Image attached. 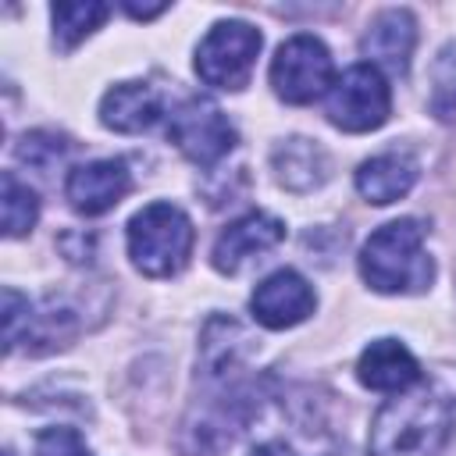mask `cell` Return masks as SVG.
I'll return each instance as SVG.
<instances>
[{
    "instance_id": "cell-3",
    "label": "cell",
    "mask_w": 456,
    "mask_h": 456,
    "mask_svg": "<svg viewBox=\"0 0 456 456\" xmlns=\"http://www.w3.org/2000/svg\"><path fill=\"white\" fill-rule=\"evenodd\" d=\"M128 256L132 267L146 278H171L189 264L192 253V221L175 203H150L128 221Z\"/></svg>"
},
{
    "instance_id": "cell-6",
    "label": "cell",
    "mask_w": 456,
    "mask_h": 456,
    "mask_svg": "<svg viewBox=\"0 0 456 456\" xmlns=\"http://www.w3.org/2000/svg\"><path fill=\"white\" fill-rule=\"evenodd\" d=\"M271 86L285 103H314L331 89V53L317 36H292L271 61Z\"/></svg>"
},
{
    "instance_id": "cell-16",
    "label": "cell",
    "mask_w": 456,
    "mask_h": 456,
    "mask_svg": "<svg viewBox=\"0 0 456 456\" xmlns=\"http://www.w3.org/2000/svg\"><path fill=\"white\" fill-rule=\"evenodd\" d=\"M110 14L107 4L100 0H68V4H53L50 7V21H53V43L57 50H75L86 36H93L103 18Z\"/></svg>"
},
{
    "instance_id": "cell-1",
    "label": "cell",
    "mask_w": 456,
    "mask_h": 456,
    "mask_svg": "<svg viewBox=\"0 0 456 456\" xmlns=\"http://www.w3.org/2000/svg\"><path fill=\"white\" fill-rule=\"evenodd\" d=\"M452 438V406L442 392L417 385L388 399L370 424L367 456H442Z\"/></svg>"
},
{
    "instance_id": "cell-7",
    "label": "cell",
    "mask_w": 456,
    "mask_h": 456,
    "mask_svg": "<svg viewBox=\"0 0 456 456\" xmlns=\"http://www.w3.org/2000/svg\"><path fill=\"white\" fill-rule=\"evenodd\" d=\"M167 135L178 146V153L189 157L200 167H214L221 157L232 153V146L239 139L232 121L224 118V110L214 100H207V96H189L171 114Z\"/></svg>"
},
{
    "instance_id": "cell-13",
    "label": "cell",
    "mask_w": 456,
    "mask_h": 456,
    "mask_svg": "<svg viewBox=\"0 0 456 456\" xmlns=\"http://www.w3.org/2000/svg\"><path fill=\"white\" fill-rule=\"evenodd\" d=\"M164 114V100L150 82H118L100 100V121L114 132H146Z\"/></svg>"
},
{
    "instance_id": "cell-17",
    "label": "cell",
    "mask_w": 456,
    "mask_h": 456,
    "mask_svg": "<svg viewBox=\"0 0 456 456\" xmlns=\"http://www.w3.org/2000/svg\"><path fill=\"white\" fill-rule=\"evenodd\" d=\"M0 210H4V235L7 239L28 235L36 217H39V196L14 171H4V178H0Z\"/></svg>"
},
{
    "instance_id": "cell-2",
    "label": "cell",
    "mask_w": 456,
    "mask_h": 456,
    "mask_svg": "<svg viewBox=\"0 0 456 456\" xmlns=\"http://www.w3.org/2000/svg\"><path fill=\"white\" fill-rule=\"evenodd\" d=\"M424 221L399 217L381 224L360 249V274L374 292H424L435 281V264L424 253Z\"/></svg>"
},
{
    "instance_id": "cell-11",
    "label": "cell",
    "mask_w": 456,
    "mask_h": 456,
    "mask_svg": "<svg viewBox=\"0 0 456 456\" xmlns=\"http://www.w3.org/2000/svg\"><path fill=\"white\" fill-rule=\"evenodd\" d=\"M413 46H417V21L403 7H388V11L374 14L363 39H360V50H363L367 64L378 68V71L385 68L392 75H406Z\"/></svg>"
},
{
    "instance_id": "cell-5",
    "label": "cell",
    "mask_w": 456,
    "mask_h": 456,
    "mask_svg": "<svg viewBox=\"0 0 456 456\" xmlns=\"http://www.w3.org/2000/svg\"><path fill=\"white\" fill-rule=\"evenodd\" d=\"M388 110H392L388 82L370 64L346 68L331 82L328 103H324L328 121L335 128H342V132H370V128H381L388 121Z\"/></svg>"
},
{
    "instance_id": "cell-19",
    "label": "cell",
    "mask_w": 456,
    "mask_h": 456,
    "mask_svg": "<svg viewBox=\"0 0 456 456\" xmlns=\"http://www.w3.org/2000/svg\"><path fill=\"white\" fill-rule=\"evenodd\" d=\"M431 107H435L438 118H456V50L452 46L438 61V78H435Z\"/></svg>"
},
{
    "instance_id": "cell-14",
    "label": "cell",
    "mask_w": 456,
    "mask_h": 456,
    "mask_svg": "<svg viewBox=\"0 0 456 456\" xmlns=\"http://www.w3.org/2000/svg\"><path fill=\"white\" fill-rule=\"evenodd\" d=\"M413 182H417V160L399 150L378 153L356 167V192L374 207L395 203L413 189Z\"/></svg>"
},
{
    "instance_id": "cell-20",
    "label": "cell",
    "mask_w": 456,
    "mask_h": 456,
    "mask_svg": "<svg viewBox=\"0 0 456 456\" xmlns=\"http://www.w3.org/2000/svg\"><path fill=\"white\" fill-rule=\"evenodd\" d=\"M36 456H89V445L75 428H46L36 438Z\"/></svg>"
},
{
    "instance_id": "cell-4",
    "label": "cell",
    "mask_w": 456,
    "mask_h": 456,
    "mask_svg": "<svg viewBox=\"0 0 456 456\" xmlns=\"http://www.w3.org/2000/svg\"><path fill=\"white\" fill-rule=\"evenodd\" d=\"M260 46H264V36L249 21H239V18L217 21L196 46V75L214 89L239 93L242 86H249Z\"/></svg>"
},
{
    "instance_id": "cell-9",
    "label": "cell",
    "mask_w": 456,
    "mask_h": 456,
    "mask_svg": "<svg viewBox=\"0 0 456 456\" xmlns=\"http://www.w3.org/2000/svg\"><path fill=\"white\" fill-rule=\"evenodd\" d=\"M132 189V171L125 160H89V164H78L68 182H64V196L71 203V210L86 214V217H96V214H107L110 207H118Z\"/></svg>"
},
{
    "instance_id": "cell-18",
    "label": "cell",
    "mask_w": 456,
    "mask_h": 456,
    "mask_svg": "<svg viewBox=\"0 0 456 456\" xmlns=\"http://www.w3.org/2000/svg\"><path fill=\"white\" fill-rule=\"evenodd\" d=\"M64 153H68V139H64V135H50V132H32V135H25L21 146H18V157H21L25 164L39 167V171L53 167Z\"/></svg>"
},
{
    "instance_id": "cell-10",
    "label": "cell",
    "mask_w": 456,
    "mask_h": 456,
    "mask_svg": "<svg viewBox=\"0 0 456 456\" xmlns=\"http://www.w3.org/2000/svg\"><path fill=\"white\" fill-rule=\"evenodd\" d=\"M285 239V224L274 217V214H264V210H253V214H242L239 221H232L217 242H214V267L221 274H235L242 264L249 260H260V253L274 249L278 242Z\"/></svg>"
},
{
    "instance_id": "cell-23",
    "label": "cell",
    "mask_w": 456,
    "mask_h": 456,
    "mask_svg": "<svg viewBox=\"0 0 456 456\" xmlns=\"http://www.w3.org/2000/svg\"><path fill=\"white\" fill-rule=\"evenodd\" d=\"M249 456H299V452H296L292 445H285V442H278V438H274V442H264V445H256Z\"/></svg>"
},
{
    "instance_id": "cell-8",
    "label": "cell",
    "mask_w": 456,
    "mask_h": 456,
    "mask_svg": "<svg viewBox=\"0 0 456 456\" xmlns=\"http://www.w3.org/2000/svg\"><path fill=\"white\" fill-rule=\"evenodd\" d=\"M314 306H317V296H314L310 281L292 267H281V271L267 274L249 296L253 317L271 331H281V328H292V324L306 321L314 314Z\"/></svg>"
},
{
    "instance_id": "cell-21",
    "label": "cell",
    "mask_w": 456,
    "mask_h": 456,
    "mask_svg": "<svg viewBox=\"0 0 456 456\" xmlns=\"http://www.w3.org/2000/svg\"><path fill=\"white\" fill-rule=\"evenodd\" d=\"M28 321H32V306L25 296H18L14 289H4V338H7V353L18 346L21 338V324L28 331Z\"/></svg>"
},
{
    "instance_id": "cell-22",
    "label": "cell",
    "mask_w": 456,
    "mask_h": 456,
    "mask_svg": "<svg viewBox=\"0 0 456 456\" xmlns=\"http://www.w3.org/2000/svg\"><path fill=\"white\" fill-rule=\"evenodd\" d=\"M132 18H139V21H146V18H157V14H164L167 11V4H135V0H125L121 4Z\"/></svg>"
},
{
    "instance_id": "cell-15",
    "label": "cell",
    "mask_w": 456,
    "mask_h": 456,
    "mask_svg": "<svg viewBox=\"0 0 456 456\" xmlns=\"http://www.w3.org/2000/svg\"><path fill=\"white\" fill-rule=\"evenodd\" d=\"M271 167H274V178L292 192H310L328 178L324 150L317 142H310V139H299V135L274 146Z\"/></svg>"
},
{
    "instance_id": "cell-12",
    "label": "cell",
    "mask_w": 456,
    "mask_h": 456,
    "mask_svg": "<svg viewBox=\"0 0 456 456\" xmlns=\"http://www.w3.org/2000/svg\"><path fill=\"white\" fill-rule=\"evenodd\" d=\"M356 378H360V385H367L374 392H395L399 395L420 381V363L403 342L378 338L360 353Z\"/></svg>"
}]
</instances>
